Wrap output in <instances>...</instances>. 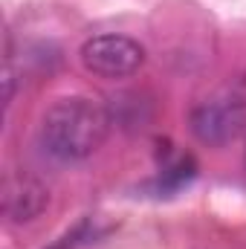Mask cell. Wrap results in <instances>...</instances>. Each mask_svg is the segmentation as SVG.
I'll list each match as a JSON object with an SVG mask.
<instances>
[{
    "instance_id": "7a4b0ae2",
    "label": "cell",
    "mask_w": 246,
    "mask_h": 249,
    "mask_svg": "<svg viewBox=\"0 0 246 249\" xmlns=\"http://www.w3.org/2000/svg\"><path fill=\"white\" fill-rule=\"evenodd\" d=\"M188 124L203 145L220 148L235 142L246 130V107L235 96H209L191 107Z\"/></svg>"
},
{
    "instance_id": "6da1fadb",
    "label": "cell",
    "mask_w": 246,
    "mask_h": 249,
    "mask_svg": "<svg viewBox=\"0 0 246 249\" xmlns=\"http://www.w3.org/2000/svg\"><path fill=\"white\" fill-rule=\"evenodd\" d=\"M110 124L113 116L102 102L87 96H67L44 113L41 145L61 162H81L105 145Z\"/></svg>"
},
{
    "instance_id": "277c9868",
    "label": "cell",
    "mask_w": 246,
    "mask_h": 249,
    "mask_svg": "<svg viewBox=\"0 0 246 249\" xmlns=\"http://www.w3.org/2000/svg\"><path fill=\"white\" fill-rule=\"evenodd\" d=\"M50 203V191L32 174H9L3 183V212L12 223L35 220Z\"/></svg>"
},
{
    "instance_id": "3957f363",
    "label": "cell",
    "mask_w": 246,
    "mask_h": 249,
    "mask_svg": "<svg viewBox=\"0 0 246 249\" xmlns=\"http://www.w3.org/2000/svg\"><path fill=\"white\" fill-rule=\"evenodd\" d=\"M81 64L102 78H127L145 64V47L130 35H93L81 44Z\"/></svg>"
}]
</instances>
